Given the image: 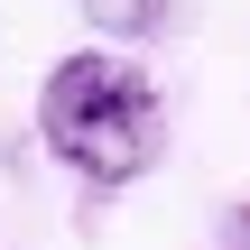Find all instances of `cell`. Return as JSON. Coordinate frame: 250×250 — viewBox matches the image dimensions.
Segmentation results:
<instances>
[{
    "instance_id": "obj_1",
    "label": "cell",
    "mask_w": 250,
    "mask_h": 250,
    "mask_svg": "<svg viewBox=\"0 0 250 250\" xmlns=\"http://www.w3.org/2000/svg\"><path fill=\"white\" fill-rule=\"evenodd\" d=\"M37 139L46 158H65L83 186H130L158 167L167 148V102L148 83L139 56H111V46H74L46 65L37 83Z\"/></svg>"
},
{
    "instance_id": "obj_2",
    "label": "cell",
    "mask_w": 250,
    "mask_h": 250,
    "mask_svg": "<svg viewBox=\"0 0 250 250\" xmlns=\"http://www.w3.org/2000/svg\"><path fill=\"white\" fill-rule=\"evenodd\" d=\"M167 9L176 0H83V19L102 37H148V28H167Z\"/></svg>"
}]
</instances>
